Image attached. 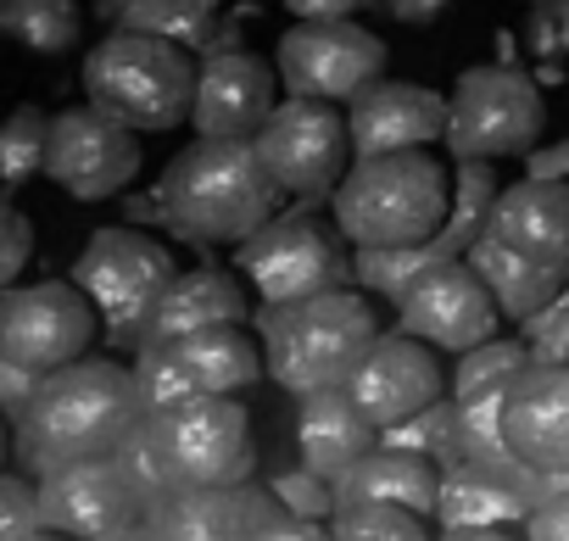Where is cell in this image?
Masks as SVG:
<instances>
[{"mask_svg": "<svg viewBox=\"0 0 569 541\" xmlns=\"http://www.w3.org/2000/svg\"><path fill=\"white\" fill-rule=\"evenodd\" d=\"M146 419L140 402V374L118 358H79L57 374L40 380L23 424H18V452L34 469V480H46L62 463H90V458H112L118 441Z\"/></svg>", "mask_w": 569, "mask_h": 541, "instance_id": "6da1fadb", "label": "cell"}, {"mask_svg": "<svg viewBox=\"0 0 569 541\" xmlns=\"http://www.w3.org/2000/svg\"><path fill=\"white\" fill-rule=\"evenodd\" d=\"M279 196L251 140H190L157 179L162 223L196 246H246L279 218Z\"/></svg>", "mask_w": 569, "mask_h": 541, "instance_id": "7a4b0ae2", "label": "cell"}, {"mask_svg": "<svg viewBox=\"0 0 569 541\" xmlns=\"http://www.w3.org/2000/svg\"><path fill=\"white\" fill-rule=\"evenodd\" d=\"M458 207V173L430 151L358 157L330 196V218L358 251L380 246H430L447 234Z\"/></svg>", "mask_w": 569, "mask_h": 541, "instance_id": "3957f363", "label": "cell"}, {"mask_svg": "<svg viewBox=\"0 0 569 541\" xmlns=\"http://www.w3.org/2000/svg\"><path fill=\"white\" fill-rule=\"evenodd\" d=\"M262 335V358H268V380L291 397H313V391H336L352 380V369L363 363V352L386 335L375 302L347 285L313 302H291V308H262L257 319Z\"/></svg>", "mask_w": 569, "mask_h": 541, "instance_id": "277c9868", "label": "cell"}, {"mask_svg": "<svg viewBox=\"0 0 569 541\" xmlns=\"http://www.w3.org/2000/svg\"><path fill=\"white\" fill-rule=\"evenodd\" d=\"M196 79H201V62L190 57V46L140 34V29H112L84 57L90 107L129 123L134 134H168V129L190 123Z\"/></svg>", "mask_w": 569, "mask_h": 541, "instance_id": "5b68a950", "label": "cell"}, {"mask_svg": "<svg viewBox=\"0 0 569 541\" xmlns=\"http://www.w3.org/2000/svg\"><path fill=\"white\" fill-rule=\"evenodd\" d=\"M352 257L358 246L341 234L336 218L284 212L240 246V274L251 280L262 308H291V302H313V297L358 285Z\"/></svg>", "mask_w": 569, "mask_h": 541, "instance_id": "8992f818", "label": "cell"}, {"mask_svg": "<svg viewBox=\"0 0 569 541\" xmlns=\"http://www.w3.org/2000/svg\"><path fill=\"white\" fill-rule=\"evenodd\" d=\"M73 280L96 302L107 335L140 347L162 291L179 280V268H173V251L162 240H151L146 229L118 223V229H96L84 240V251L73 257Z\"/></svg>", "mask_w": 569, "mask_h": 541, "instance_id": "52a82bcc", "label": "cell"}, {"mask_svg": "<svg viewBox=\"0 0 569 541\" xmlns=\"http://www.w3.org/2000/svg\"><path fill=\"white\" fill-rule=\"evenodd\" d=\"M547 129V101L541 84L519 68H469L452 84V123H447V151L458 162H508L530 157Z\"/></svg>", "mask_w": 569, "mask_h": 541, "instance_id": "ba28073f", "label": "cell"}, {"mask_svg": "<svg viewBox=\"0 0 569 541\" xmlns=\"http://www.w3.org/2000/svg\"><path fill=\"white\" fill-rule=\"evenodd\" d=\"M134 374H140L146 413H162L184 397L251 391L268 374V358H262V335H251L246 324H218L168 347H134Z\"/></svg>", "mask_w": 569, "mask_h": 541, "instance_id": "9c48e42d", "label": "cell"}, {"mask_svg": "<svg viewBox=\"0 0 569 541\" xmlns=\"http://www.w3.org/2000/svg\"><path fill=\"white\" fill-rule=\"evenodd\" d=\"M173 485H240L257 474V430L240 397H184L146 413Z\"/></svg>", "mask_w": 569, "mask_h": 541, "instance_id": "30bf717a", "label": "cell"}, {"mask_svg": "<svg viewBox=\"0 0 569 541\" xmlns=\"http://www.w3.org/2000/svg\"><path fill=\"white\" fill-rule=\"evenodd\" d=\"M101 313L79 280H40L7 285L0 297V363H18L29 374H57L101 341Z\"/></svg>", "mask_w": 569, "mask_h": 541, "instance_id": "8fae6325", "label": "cell"}, {"mask_svg": "<svg viewBox=\"0 0 569 541\" xmlns=\"http://www.w3.org/2000/svg\"><path fill=\"white\" fill-rule=\"evenodd\" d=\"M251 146L262 151L273 184L297 201L336 196V184L352 173V157H358L352 118L336 101H313V96H284Z\"/></svg>", "mask_w": 569, "mask_h": 541, "instance_id": "7c38bea8", "label": "cell"}, {"mask_svg": "<svg viewBox=\"0 0 569 541\" xmlns=\"http://www.w3.org/2000/svg\"><path fill=\"white\" fill-rule=\"evenodd\" d=\"M386 57L391 51L375 29H363L358 18H336V23H297L291 34H279L273 68L284 96L352 107L369 84L386 79Z\"/></svg>", "mask_w": 569, "mask_h": 541, "instance_id": "4fadbf2b", "label": "cell"}, {"mask_svg": "<svg viewBox=\"0 0 569 541\" xmlns=\"http://www.w3.org/2000/svg\"><path fill=\"white\" fill-rule=\"evenodd\" d=\"M397 330L430 341L436 352L463 358V352L497 341L502 308H497L491 285L475 274L469 257H447V262L425 268V274L402 291V302H397Z\"/></svg>", "mask_w": 569, "mask_h": 541, "instance_id": "5bb4252c", "label": "cell"}, {"mask_svg": "<svg viewBox=\"0 0 569 541\" xmlns=\"http://www.w3.org/2000/svg\"><path fill=\"white\" fill-rule=\"evenodd\" d=\"M441 358L447 352H436L430 341H419L408 330H386L363 352V363L352 369L347 397L386 435L391 424H402V419H413V413H425V408H436V402L452 397V374H447Z\"/></svg>", "mask_w": 569, "mask_h": 541, "instance_id": "9a60e30c", "label": "cell"}, {"mask_svg": "<svg viewBox=\"0 0 569 541\" xmlns=\"http://www.w3.org/2000/svg\"><path fill=\"white\" fill-rule=\"evenodd\" d=\"M51 184H62L73 201H112L134 184L140 173V140L129 123L107 118L101 107H73L57 112L51 123V157H46Z\"/></svg>", "mask_w": 569, "mask_h": 541, "instance_id": "2e32d148", "label": "cell"}, {"mask_svg": "<svg viewBox=\"0 0 569 541\" xmlns=\"http://www.w3.org/2000/svg\"><path fill=\"white\" fill-rule=\"evenodd\" d=\"M40 502H46V530H62L79 541H118L123 530L151 519V508L134 497V485L118 474L112 458L51 469L40 480Z\"/></svg>", "mask_w": 569, "mask_h": 541, "instance_id": "e0dca14e", "label": "cell"}, {"mask_svg": "<svg viewBox=\"0 0 569 541\" xmlns=\"http://www.w3.org/2000/svg\"><path fill=\"white\" fill-rule=\"evenodd\" d=\"M279 68H268L251 51H212L201 57V79H196V112L190 129L201 140H257L268 129V118L279 112Z\"/></svg>", "mask_w": 569, "mask_h": 541, "instance_id": "ac0fdd59", "label": "cell"}, {"mask_svg": "<svg viewBox=\"0 0 569 541\" xmlns=\"http://www.w3.org/2000/svg\"><path fill=\"white\" fill-rule=\"evenodd\" d=\"M508 452L536 474L569 469V358H530L502 397Z\"/></svg>", "mask_w": 569, "mask_h": 541, "instance_id": "d6986e66", "label": "cell"}, {"mask_svg": "<svg viewBox=\"0 0 569 541\" xmlns=\"http://www.w3.org/2000/svg\"><path fill=\"white\" fill-rule=\"evenodd\" d=\"M279 513H284V502L273 497V485H257V480L184 485L151 508L146 530H151V541H257L262 524Z\"/></svg>", "mask_w": 569, "mask_h": 541, "instance_id": "ffe728a7", "label": "cell"}, {"mask_svg": "<svg viewBox=\"0 0 569 541\" xmlns=\"http://www.w3.org/2000/svg\"><path fill=\"white\" fill-rule=\"evenodd\" d=\"M347 118H352V151H358V157L430 151L436 140H447L452 101L436 96L430 84L380 79V84H369V90L347 107Z\"/></svg>", "mask_w": 569, "mask_h": 541, "instance_id": "44dd1931", "label": "cell"}, {"mask_svg": "<svg viewBox=\"0 0 569 541\" xmlns=\"http://www.w3.org/2000/svg\"><path fill=\"white\" fill-rule=\"evenodd\" d=\"M541 502V474L536 469H486V463H458L441 480V530H469V524H502L525 530V519Z\"/></svg>", "mask_w": 569, "mask_h": 541, "instance_id": "7402d4cb", "label": "cell"}, {"mask_svg": "<svg viewBox=\"0 0 569 541\" xmlns=\"http://www.w3.org/2000/svg\"><path fill=\"white\" fill-rule=\"evenodd\" d=\"M491 234L502 246H513L530 262L563 268L569 274V179H519L502 184L497 212H491Z\"/></svg>", "mask_w": 569, "mask_h": 541, "instance_id": "603a6c76", "label": "cell"}, {"mask_svg": "<svg viewBox=\"0 0 569 541\" xmlns=\"http://www.w3.org/2000/svg\"><path fill=\"white\" fill-rule=\"evenodd\" d=\"M251 319V297L246 285L229 274V268H184V274L162 291L140 347H168V341H184L196 330H218V324H246Z\"/></svg>", "mask_w": 569, "mask_h": 541, "instance_id": "cb8c5ba5", "label": "cell"}, {"mask_svg": "<svg viewBox=\"0 0 569 541\" xmlns=\"http://www.w3.org/2000/svg\"><path fill=\"white\" fill-rule=\"evenodd\" d=\"M375 447H380V430L363 419V408L347 397V385L297 397V458H302V469L341 480Z\"/></svg>", "mask_w": 569, "mask_h": 541, "instance_id": "d4e9b609", "label": "cell"}, {"mask_svg": "<svg viewBox=\"0 0 569 541\" xmlns=\"http://www.w3.org/2000/svg\"><path fill=\"white\" fill-rule=\"evenodd\" d=\"M441 480L447 469L425 452H402V447H375L369 458H358L341 480H336V508H352V502H397V508H413V513H430L441 508Z\"/></svg>", "mask_w": 569, "mask_h": 541, "instance_id": "484cf974", "label": "cell"}, {"mask_svg": "<svg viewBox=\"0 0 569 541\" xmlns=\"http://www.w3.org/2000/svg\"><path fill=\"white\" fill-rule=\"evenodd\" d=\"M469 262H475V274L491 285V297H497V308H502V319L508 324H530L536 313H547L563 291H569V274L563 268H547V262H530V257H519L513 246H502L491 229L469 246Z\"/></svg>", "mask_w": 569, "mask_h": 541, "instance_id": "4316f807", "label": "cell"}, {"mask_svg": "<svg viewBox=\"0 0 569 541\" xmlns=\"http://www.w3.org/2000/svg\"><path fill=\"white\" fill-rule=\"evenodd\" d=\"M0 29L40 57H62V51H79L84 12L79 0H0Z\"/></svg>", "mask_w": 569, "mask_h": 541, "instance_id": "83f0119b", "label": "cell"}, {"mask_svg": "<svg viewBox=\"0 0 569 541\" xmlns=\"http://www.w3.org/2000/svg\"><path fill=\"white\" fill-rule=\"evenodd\" d=\"M107 18L118 29H140V34H162L179 46H201L207 29L218 23V0H112Z\"/></svg>", "mask_w": 569, "mask_h": 541, "instance_id": "f1b7e54d", "label": "cell"}, {"mask_svg": "<svg viewBox=\"0 0 569 541\" xmlns=\"http://www.w3.org/2000/svg\"><path fill=\"white\" fill-rule=\"evenodd\" d=\"M502 397H508V385H491V391H475V397H452V402H458V441H463V463H486V469H525V463L508 452V435H502Z\"/></svg>", "mask_w": 569, "mask_h": 541, "instance_id": "f546056e", "label": "cell"}, {"mask_svg": "<svg viewBox=\"0 0 569 541\" xmlns=\"http://www.w3.org/2000/svg\"><path fill=\"white\" fill-rule=\"evenodd\" d=\"M330 530H336V541H436L441 535V524L430 513H413V508H397V502L336 508Z\"/></svg>", "mask_w": 569, "mask_h": 541, "instance_id": "4dcf8cb0", "label": "cell"}, {"mask_svg": "<svg viewBox=\"0 0 569 541\" xmlns=\"http://www.w3.org/2000/svg\"><path fill=\"white\" fill-rule=\"evenodd\" d=\"M51 123H57V118H46V112L29 107V101L7 118V134H0V173H7V201H12L34 173H46V157H51Z\"/></svg>", "mask_w": 569, "mask_h": 541, "instance_id": "1f68e13d", "label": "cell"}, {"mask_svg": "<svg viewBox=\"0 0 569 541\" xmlns=\"http://www.w3.org/2000/svg\"><path fill=\"white\" fill-rule=\"evenodd\" d=\"M530 358H536V352H530L525 335H497V341H486V347H475V352L458 358V369H452V397H475V391H491V385H513V374H525Z\"/></svg>", "mask_w": 569, "mask_h": 541, "instance_id": "d6a6232c", "label": "cell"}, {"mask_svg": "<svg viewBox=\"0 0 569 541\" xmlns=\"http://www.w3.org/2000/svg\"><path fill=\"white\" fill-rule=\"evenodd\" d=\"M380 441H386V447H402V452H425V458H436L441 469H458V463H463V441H458V402L447 397V402H436V408H425V413H413V419L391 424Z\"/></svg>", "mask_w": 569, "mask_h": 541, "instance_id": "836d02e7", "label": "cell"}, {"mask_svg": "<svg viewBox=\"0 0 569 541\" xmlns=\"http://www.w3.org/2000/svg\"><path fill=\"white\" fill-rule=\"evenodd\" d=\"M112 463H118V474L134 485V497H140L146 508H157V502H168V497L179 491V485H173V474H168V463H162V447H157L151 419H140V424L118 441Z\"/></svg>", "mask_w": 569, "mask_h": 541, "instance_id": "e575fe53", "label": "cell"}, {"mask_svg": "<svg viewBox=\"0 0 569 541\" xmlns=\"http://www.w3.org/2000/svg\"><path fill=\"white\" fill-rule=\"evenodd\" d=\"M46 530V502H40V480L29 474H0V541H29Z\"/></svg>", "mask_w": 569, "mask_h": 541, "instance_id": "d590c367", "label": "cell"}, {"mask_svg": "<svg viewBox=\"0 0 569 541\" xmlns=\"http://www.w3.org/2000/svg\"><path fill=\"white\" fill-rule=\"evenodd\" d=\"M273 497L291 508V513H308V519H336V480L313 474V469H291V474H273L268 480Z\"/></svg>", "mask_w": 569, "mask_h": 541, "instance_id": "8d00e7d4", "label": "cell"}, {"mask_svg": "<svg viewBox=\"0 0 569 541\" xmlns=\"http://www.w3.org/2000/svg\"><path fill=\"white\" fill-rule=\"evenodd\" d=\"M29 257H34V218L18 201H7V212H0V280L18 285Z\"/></svg>", "mask_w": 569, "mask_h": 541, "instance_id": "74e56055", "label": "cell"}, {"mask_svg": "<svg viewBox=\"0 0 569 541\" xmlns=\"http://www.w3.org/2000/svg\"><path fill=\"white\" fill-rule=\"evenodd\" d=\"M530 51L536 57H569V0H547V7L530 12V29H525Z\"/></svg>", "mask_w": 569, "mask_h": 541, "instance_id": "f35d334b", "label": "cell"}, {"mask_svg": "<svg viewBox=\"0 0 569 541\" xmlns=\"http://www.w3.org/2000/svg\"><path fill=\"white\" fill-rule=\"evenodd\" d=\"M519 335L530 341V352H536V358H569V291H563L547 313H536Z\"/></svg>", "mask_w": 569, "mask_h": 541, "instance_id": "ab89813d", "label": "cell"}, {"mask_svg": "<svg viewBox=\"0 0 569 541\" xmlns=\"http://www.w3.org/2000/svg\"><path fill=\"white\" fill-rule=\"evenodd\" d=\"M525 541H569V491H552L525 519Z\"/></svg>", "mask_w": 569, "mask_h": 541, "instance_id": "60d3db41", "label": "cell"}, {"mask_svg": "<svg viewBox=\"0 0 569 541\" xmlns=\"http://www.w3.org/2000/svg\"><path fill=\"white\" fill-rule=\"evenodd\" d=\"M257 541H336V530H330V519H308V513H291V508H284L279 519L262 524Z\"/></svg>", "mask_w": 569, "mask_h": 541, "instance_id": "b9f144b4", "label": "cell"}, {"mask_svg": "<svg viewBox=\"0 0 569 541\" xmlns=\"http://www.w3.org/2000/svg\"><path fill=\"white\" fill-rule=\"evenodd\" d=\"M369 0H284V12L297 23H336V18H358Z\"/></svg>", "mask_w": 569, "mask_h": 541, "instance_id": "7bdbcfd3", "label": "cell"}, {"mask_svg": "<svg viewBox=\"0 0 569 541\" xmlns=\"http://www.w3.org/2000/svg\"><path fill=\"white\" fill-rule=\"evenodd\" d=\"M525 173H530V179H569V140L536 146V151L525 157Z\"/></svg>", "mask_w": 569, "mask_h": 541, "instance_id": "ee69618b", "label": "cell"}, {"mask_svg": "<svg viewBox=\"0 0 569 541\" xmlns=\"http://www.w3.org/2000/svg\"><path fill=\"white\" fill-rule=\"evenodd\" d=\"M386 12L397 23H436L441 12H452V0H386Z\"/></svg>", "mask_w": 569, "mask_h": 541, "instance_id": "f6af8a7d", "label": "cell"}, {"mask_svg": "<svg viewBox=\"0 0 569 541\" xmlns=\"http://www.w3.org/2000/svg\"><path fill=\"white\" fill-rule=\"evenodd\" d=\"M436 541H525V530H502V524H469V530H441Z\"/></svg>", "mask_w": 569, "mask_h": 541, "instance_id": "bcb514c9", "label": "cell"}, {"mask_svg": "<svg viewBox=\"0 0 569 541\" xmlns=\"http://www.w3.org/2000/svg\"><path fill=\"white\" fill-rule=\"evenodd\" d=\"M118 541H151V530H146V524H134V530H123Z\"/></svg>", "mask_w": 569, "mask_h": 541, "instance_id": "7dc6e473", "label": "cell"}, {"mask_svg": "<svg viewBox=\"0 0 569 541\" xmlns=\"http://www.w3.org/2000/svg\"><path fill=\"white\" fill-rule=\"evenodd\" d=\"M29 541H79V535H62V530H40V535H29Z\"/></svg>", "mask_w": 569, "mask_h": 541, "instance_id": "c3c4849f", "label": "cell"}, {"mask_svg": "<svg viewBox=\"0 0 569 541\" xmlns=\"http://www.w3.org/2000/svg\"><path fill=\"white\" fill-rule=\"evenodd\" d=\"M530 7H547V0H530Z\"/></svg>", "mask_w": 569, "mask_h": 541, "instance_id": "681fc988", "label": "cell"}]
</instances>
